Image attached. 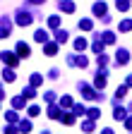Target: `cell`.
Returning a JSON list of instances; mask_svg holds the SVG:
<instances>
[{"mask_svg": "<svg viewBox=\"0 0 132 134\" xmlns=\"http://www.w3.org/2000/svg\"><path fill=\"white\" fill-rule=\"evenodd\" d=\"M94 50H96V53H101V50H103V41H96L94 43Z\"/></svg>", "mask_w": 132, "mask_h": 134, "instance_id": "d6a6232c", "label": "cell"}, {"mask_svg": "<svg viewBox=\"0 0 132 134\" xmlns=\"http://www.w3.org/2000/svg\"><path fill=\"white\" fill-rule=\"evenodd\" d=\"M55 41H58V43H65V41H67V31H62V29H60V31L55 34Z\"/></svg>", "mask_w": 132, "mask_h": 134, "instance_id": "44dd1931", "label": "cell"}, {"mask_svg": "<svg viewBox=\"0 0 132 134\" xmlns=\"http://www.w3.org/2000/svg\"><path fill=\"white\" fill-rule=\"evenodd\" d=\"M91 26H94L91 19H82V22H79V29H82V31H91Z\"/></svg>", "mask_w": 132, "mask_h": 134, "instance_id": "e0dca14e", "label": "cell"}, {"mask_svg": "<svg viewBox=\"0 0 132 134\" xmlns=\"http://www.w3.org/2000/svg\"><path fill=\"white\" fill-rule=\"evenodd\" d=\"M29 3H34V5H41V3H46V0H29Z\"/></svg>", "mask_w": 132, "mask_h": 134, "instance_id": "8d00e7d4", "label": "cell"}, {"mask_svg": "<svg viewBox=\"0 0 132 134\" xmlns=\"http://www.w3.org/2000/svg\"><path fill=\"white\" fill-rule=\"evenodd\" d=\"M125 125H127V129H132V117H127V122H125Z\"/></svg>", "mask_w": 132, "mask_h": 134, "instance_id": "d590c367", "label": "cell"}, {"mask_svg": "<svg viewBox=\"0 0 132 134\" xmlns=\"http://www.w3.org/2000/svg\"><path fill=\"white\" fill-rule=\"evenodd\" d=\"M94 14L96 17H106V3H94Z\"/></svg>", "mask_w": 132, "mask_h": 134, "instance_id": "30bf717a", "label": "cell"}, {"mask_svg": "<svg viewBox=\"0 0 132 134\" xmlns=\"http://www.w3.org/2000/svg\"><path fill=\"white\" fill-rule=\"evenodd\" d=\"M87 110H84V105H75V115H84Z\"/></svg>", "mask_w": 132, "mask_h": 134, "instance_id": "836d02e7", "label": "cell"}, {"mask_svg": "<svg viewBox=\"0 0 132 134\" xmlns=\"http://www.w3.org/2000/svg\"><path fill=\"white\" fill-rule=\"evenodd\" d=\"M103 134H113V129H103Z\"/></svg>", "mask_w": 132, "mask_h": 134, "instance_id": "f35d334b", "label": "cell"}, {"mask_svg": "<svg viewBox=\"0 0 132 134\" xmlns=\"http://www.w3.org/2000/svg\"><path fill=\"white\" fill-rule=\"evenodd\" d=\"M113 117H115V120H123V117H125V110L123 108H115V115Z\"/></svg>", "mask_w": 132, "mask_h": 134, "instance_id": "f546056e", "label": "cell"}, {"mask_svg": "<svg viewBox=\"0 0 132 134\" xmlns=\"http://www.w3.org/2000/svg\"><path fill=\"white\" fill-rule=\"evenodd\" d=\"M87 115L91 117V120H98V117H101V110H98V108H91V110H89Z\"/></svg>", "mask_w": 132, "mask_h": 134, "instance_id": "d4e9b609", "label": "cell"}, {"mask_svg": "<svg viewBox=\"0 0 132 134\" xmlns=\"http://www.w3.org/2000/svg\"><path fill=\"white\" fill-rule=\"evenodd\" d=\"M3 79L10 84V81H14V79H17V74H14V70H5V72H3Z\"/></svg>", "mask_w": 132, "mask_h": 134, "instance_id": "2e32d148", "label": "cell"}, {"mask_svg": "<svg viewBox=\"0 0 132 134\" xmlns=\"http://www.w3.org/2000/svg\"><path fill=\"white\" fill-rule=\"evenodd\" d=\"M82 127H84L87 132H91V129H94V122H91V120H87V122H82Z\"/></svg>", "mask_w": 132, "mask_h": 134, "instance_id": "4dcf8cb0", "label": "cell"}, {"mask_svg": "<svg viewBox=\"0 0 132 134\" xmlns=\"http://www.w3.org/2000/svg\"><path fill=\"white\" fill-rule=\"evenodd\" d=\"M22 96H24V98H36V89H34V86H27V89L22 91Z\"/></svg>", "mask_w": 132, "mask_h": 134, "instance_id": "ac0fdd59", "label": "cell"}, {"mask_svg": "<svg viewBox=\"0 0 132 134\" xmlns=\"http://www.w3.org/2000/svg\"><path fill=\"white\" fill-rule=\"evenodd\" d=\"M127 93V86H118V89H115V96H118V98H123Z\"/></svg>", "mask_w": 132, "mask_h": 134, "instance_id": "f1b7e54d", "label": "cell"}, {"mask_svg": "<svg viewBox=\"0 0 132 134\" xmlns=\"http://www.w3.org/2000/svg\"><path fill=\"white\" fill-rule=\"evenodd\" d=\"M125 86H132V74H130V79H127V84H125Z\"/></svg>", "mask_w": 132, "mask_h": 134, "instance_id": "74e56055", "label": "cell"}, {"mask_svg": "<svg viewBox=\"0 0 132 134\" xmlns=\"http://www.w3.org/2000/svg\"><path fill=\"white\" fill-rule=\"evenodd\" d=\"M31 22H34V17H31L27 10H19V12H17V19H14V24H17V26H29Z\"/></svg>", "mask_w": 132, "mask_h": 134, "instance_id": "7a4b0ae2", "label": "cell"}, {"mask_svg": "<svg viewBox=\"0 0 132 134\" xmlns=\"http://www.w3.org/2000/svg\"><path fill=\"white\" fill-rule=\"evenodd\" d=\"M7 36H10V31H7V29H3V26H0V38H7Z\"/></svg>", "mask_w": 132, "mask_h": 134, "instance_id": "e575fe53", "label": "cell"}, {"mask_svg": "<svg viewBox=\"0 0 132 134\" xmlns=\"http://www.w3.org/2000/svg\"><path fill=\"white\" fill-rule=\"evenodd\" d=\"M132 29V19H123L120 22V31H130Z\"/></svg>", "mask_w": 132, "mask_h": 134, "instance_id": "cb8c5ba5", "label": "cell"}, {"mask_svg": "<svg viewBox=\"0 0 132 134\" xmlns=\"http://www.w3.org/2000/svg\"><path fill=\"white\" fill-rule=\"evenodd\" d=\"M34 41L41 43V46L48 43V31H46V29H36V31H34Z\"/></svg>", "mask_w": 132, "mask_h": 134, "instance_id": "8992f818", "label": "cell"}, {"mask_svg": "<svg viewBox=\"0 0 132 134\" xmlns=\"http://www.w3.org/2000/svg\"><path fill=\"white\" fill-rule=\"evenodd\" d=\"M101 38H103V43H115V36H113L110 31H103V34H101Z\"/></svg>", "mask_w": 132, "mask_h": 134, "instance_id": "ffe728a7", "label": "cell"}, {"mask_svg": "<svg viewBox=\"0 0 132 134\" xmlns=\"http://www.w3.org/2000/svg\"><path fill=\"white\" fill-rule=\"evenodd\" d=\"M5 120L7 122H17V113H14V110H7L5 113Z\"/></svg>", "mask_w": 132, "mask_h": 134, "instance_id": "603a6c76", "label": "cell"}, {"mask_svg": "<svg viewBox=\"0 0 132 134\" xmlns=\"http://www.w3.org/2000/svg\"><path fill=\"white\" fill-rule=\"evenodd\" d=\"M24 100H27L24 96H14V98H12V108H14V110H19V108H24Z\"/></svg>", "mask_w": 132, "mask_h": 134, "instance_id": "8fae6325", "label": "cell"}, {"mask_svg": "<svg viewBox=\"0 0 132 134\" xmlns=\"http://www.w3.org/2000/svg\"><path fill=\"white\" fill-rule=\"evenodd\" d=\"M14 53H17V58H29L31 55V48H29V43H24V41H19L17 46H14Z\"/></svg>", "mask_w": 132, "mask_h": 134, "instance_id": "3957f363", "label": "cell"}, {"mask_svg": "<svg viewBox=\"0 0 132 134\" xmlns=\"http://www.w3.org/2000/svg\"><path fill=\"white\" fill-rule=\"evenodd\" d=\"M94 86H96V89H103V86H106V72H98V74H96Z\"/></svg>", "mask_w": 132, "mask_h": 134, "instance_id": "9c48e42d", "label": "cell"}, {"mask_svg": "<svg viewBox=\"0 0 132 134\" xmlns=\"http://www.w3.org/2000/svg\"><path fill=\"white\" fill-rule=\"evenodd\" d=\"M39 113H41V110H39V105H29V110H27V115H29V117H36Z\"/></svg>", "mask_w": 132, "mask_h": 134, "instance_id": "4316f807", "label": "cell"}, {"mask_svg": "<svg viewBox=\"0 0 132 134\" xmlns=\"http://www.w3.org/2000/svg\"><path fill=\"white\" fill-rule=\"evenodd\" d=\"M79 91L84 93V98H89V100H98V98H101V96H98L91 86H87V84H79Z\"/></svg>", "mask_w": 132, "mask_h": 134, "instance_id": "277c9868", "label": "cell"}, {"mask_svg": "<svg viewBox=\"0 0 132 134\" xmlns=\"http://www.w3.org/2000/svg\"><path fill=\"white\" fill-rule=\"evenodd\" d=\"M127 60H130V53L125 48H118V53H115V62L118 65H127Z\"/></svg>", "mask_w": 132, "mask_h": 134, "instance_id": "5b68a950", "label": "cell"}, {"mask_svg": "<svg viewBox=\"0 0 132 134\" xmlns=\"http://www.w3.org/2000/svg\"><path fill=\"white\" fill-rule=\"evenodd\" d=\"M70 105H72V98L70 96H62L60 98V108H70Z\"/></svg>", "mask_w": 132, "mask_h": 134, "instance_id": "7402d4cb", "label": "cell"}, {"mask_svg": "<svg viewBox=\"0 0 132 134\" xmlns=\"http://www.w3.org/2000/svg\"><path fill=\"white\" fill-rule=\"evenodd\" d=\"M5 134H19V127H14V125H7V127H5Z\"/></svg>", "mask_w": 132, "mask_h": 134, "instance_id": "83f0119b", "label": "cell"}, {"mask_svg": "<svg viewBox=\"0 0 132 134\" xmlns=\"http://www.w3.org/2000/svg\"><path fill=\"white\" fill-rule=\"evenodd\" d=\"M48 117H53V120H60V117H62V113H60V108H55V105H51V108H48Z\"/></svg>", "mask_w": 132, "mask_h": 134, "instance_id": "7c38bea8", "label": "cell"}, {"mask_svg": "<svg viewBox=\"0 0 132 134\" xmlns=\"http://www.w3.org/2000/svg\"><path fill=\"white\" fill-rule=\"evenodd\" d=\"M60 10L67 12V14H72L75 12V3H72V0H60Z\"/></svg>", "mask_w": 132, "mask_h": 134, "instance_id": "52a82bcc", "label": "cell"}, {"mask_svg": "<svg viewBox=\"0 0 132 134\" xmlns=\"http://www.w3.org/2000/svg\"><path fill=\"white\" fill-rule=\"evenodd\" d=\"M48 26H51V29H58L60 26V17L58 14H51V17H48Z\"/></svg>", "mask_w": 132, "mask_h": 134, "instance_id": "4fadbf2b", "label": "cell"}, {"mask_svg": "<svg viewBox=\"0 0 132 134\" xmlns=\"http://www.w3.org/2000/svg\"><path fill=\"white\" fill-rule=\"evenodd\" d=\"M19 132H22V134L31 132V120H19Z\"/></svg>", "mask_w": 132, "mask_h": 134, "instance_id": "9a60e30c", "label": "cell"}, {"mask_svg": "<svg viewBox=\"0 0 132 134\" xmlns=\"http://www.w3.org/2000/svg\"><path fill=\"white\" fill-rule=\"evenodd\" d=\"M60 120H62L65 125H72V122H75V117H72V115H65V117H60Z\"/></svg>", "mask_w": 132, "mask_h": 134, "instance_id": "1f68e13d", "label": "cell"}, {"mask_svg": "<svg viewBox=\"0 0 132 134\" xmlns=\"http://www.w3.org/2000/svg\"><path fill=\"white\" fill-rule=\"evenodd\" d=\"M0 60H3L5 65H10V67H17V65H19L17 53H10V50H3V53H0Z\"/></svg>", "mask_w": 132, "mask_h": 134, "instance_id": "6da1fadb", "label": "cell"}, {"mask_svg": "<svg viewBox=\"0 0 132 134\" xmlns=\"http://www.w3.org/2000/svg\"><path fill=\"white\" fill-rule=\"evenodd\" d=\"M75 48H77V50H84V48H87V38H77V41H75Z\"/></svg>", "mask_w": 132, "mask_h": 134, "instance_id": "484cf974", "label": "cell"}, {"mask_svg": "<svg viewBox=\"0 0 132 134\" xmlns=\"http://www.w3.org/2000/svg\"><path fill=\"white\" fill-rule=\"evenodd\" d=\"M43 53H46V55H55V53H58V43H51V41L43 43Z\"/></svg>", "mask_w": 132, "mask_h": 134, "instance_id": "ba28073f", "label": "cell"}, {"mask_svg": "<svg viewBox=\"0 0 132 134\" xmlns=\"http://www.w3.org/2000/svg\"><path fill=\"white\" fill-rule=\"evenodd\" d=\"M29 81H31V86L36 89V86H41V81H43V77H41L39 72H34V74H31V79H29Z\"/></svg>", "mask_w": 132, "mask_h": 134, "instance_id": "5bb4252c", "label": "cell"}, {"mask_svg": "<svg viewBox=\"0 0 132 134\" xmlns=\"http://www.w3.org/2000/svg\"><path fill=\"white\" fill-rule=\"evenodd\" d=\"M115 7H118L120 12H127V7H130V3H127V0H115Z\"/></svg>", "mask_w": 132, "mask_h": 134, "instance_id": "d6986e66", "label": "cell"}]
</instances>
